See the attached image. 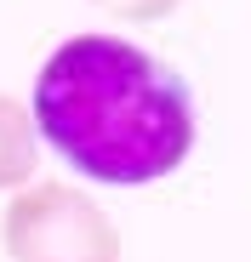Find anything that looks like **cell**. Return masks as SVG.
Returning <instances> with one entry per match:
<instances>
[{"instance_id":"obj_3","label":"cell","mask_w":251,"mask_h":262,"mask_svg":"<svg viewBox=\"0 0 251 262\" xmlns=\"http://www.w3.org/2000/svg\"><path fill=\"white\" fill-rule=\"evenodd\" d=\"M34 171H40V137H34L29 103L0 92V200L17 194L23 183H34Z\"/></svg>"},{"instance_id":"obj_1","label":"cell","mask_w":251,"mask_h":262,"mask_svg":"<svg viewBox=\"0 0 251 262\" xmlns=\"http://www.w3.org/2000/svg\"><path fill=\"white\" fill-rule=\"evenodd\" d=\"M29 120L74 177L97 188L165 183L194 154V97L126 34H69L34 74Z\"/></svg>"},{"instance_id":"obj_4","label":"cell","mask_w":251,"mask_h":262,"mask_svg":"<svg viewBox=\"0 0 251 262\" xmlns=\"http://www.w3.org/2000/svg\"><path fill=\"white\" fill-rule=\"evenodd\" d=\"M97 12H109L114 23H165L183 0H92Z\"/></svg>"},{"instance_id":"obj_2","label":"cell","mask_w":251,"mask_h":262,"mask_svg":"<svg viewBox=\"0 0 251 262\" xmlns=\"http://www.w3.org/2000/svg\"><path fill=\"white\" fill-rule=\"evenodd\" d=\"M0 245H6V262H126L114 216L86 188L46 177L6 194Z\"/></svg>"}]
</instances>
